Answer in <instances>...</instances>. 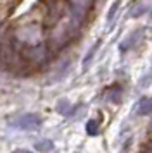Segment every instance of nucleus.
<instances>
[{"mask_svg":"<svg viewBox=\"0 0 152 153\" xmlns=\"http://www.w3.org/2000/svg\"><path fill=\"white\" fill-rule=\"evenodd\" d=\"M150 112H152V98H144V100L140 102V107H138V114L147 115V114H150Z\"/></svg>","mask_w":152,"mask_h":153,"instance_id":"f257e3e1","label":"nucleus"},{"mask_svg":"<svg viewBox=\"0 0 152 153\" xmlns=\"http://www.w3.org/2000/svg\"><path fill=\"white\" fill-rule=\"evenodd\" d=\"M36 148H38L40 152H50V150H52V143H50V141H41V143L36 145Z\"/></svg>","mask_w":152,"mask_h":153,"instance_id":"f03ea898","label":"nucleus"},{"mask_svg":"<svg viewBox=\"0 0 152 153\" xmlns=\"http://www.w3.org/2000/svg\"><path fill=\"white\" fill-rule=\"evenodd\" d=\"M87 129H88L90 134H95V132H97V122H95V120H88V124H87Z\"/></svg>","mask_w":152,"mask_h":153,"instance_id":"7ed1b4c3","label":"nucleus"},{"mask_svg":"<svg viewBox=\"0 0 152 153\" xmlns=\"http://www.w3.org/2000/svg\"><path fill=\"white\" fill-rule=\"evenodd\" d=\"M14 153H31V152H28V150H16Z\"/></svg>","mask_w":152,"mask_h":153,"instance_id":"20e7f679","label":"nucleus"}]
</instances>
